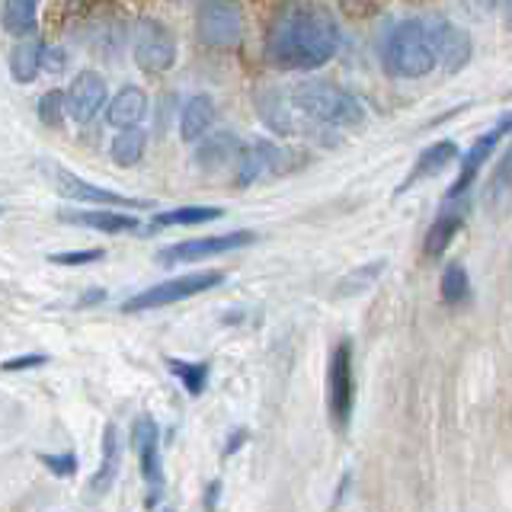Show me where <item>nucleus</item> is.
Masks as SVG:
<instances>
[{
    "instance_id": "obj_1",
    "label": "nucleus",
    "mask_w": 512,
    "mask_h": 512,
    "mask_svg": "<svg viewBox=\"0 0 512 512\" xmlns=\"http://www.w3.org/2000/svg\"><path fill=\"white\" fill-rule=\"evenodd\" d=\"M340 52V26L324 7L298 4L269 32V58L288 71H314Z\"/></svg>"
},
{
    "instance_id": "obj_2",
    "label": "nucleus",
    "mask_w": 512,
    "mask_h": 512,
    "mask_svg": "<svg viewBox=\"0 0 512 512\" xmlns=\"http://www.w3.org/2000/svg\"><path fill=\"white\" fill-rule=\"evenodd\" d=\"M288 100H292L295 112H301V116H308L320 125L349 128L365 119L362 103L340 84H333V80H304V84L292 90Z\"/></svg>"
},
{
    "instance_id": "obj_3",
    "label": "nucleus",
    "mask_w": 512,
    "mask_h": 512,
    "mask_svg": "<svg viewBox=\"0 0 512 512\" xmlns=\"http://www.w3.org/2000/svg\"><path fill=\"white\" fill-rule=\"evenodd\" d=\"M384 68L391 77H426L436 68V48H432V32L426 20H404L391 29L384 42Z\"/></svg>"
},
{
    "instance_id": "obj_4",
    "label": "nucleus",
    "mask_w": 512,
    "mask_h": 512,
    "mask_svg": "<svg viewBox=\"0 0 512 512\" xmlns=\"http://www.w3.org/2000/svg\"><path fill=\"white\" fill-rule=\"evenodd\" d=\"M224 282V272L218 269H202V272H189V276H176V279H167L160 285H151L144 288V292L132 295L122 311L125 314H138V311H154V308H167V304H176V301H186L192 295H202V292H212Z\"/></svg>"
},
{
    "instance_id": "obj_5",
    "label": "nucleus",
    "mask_w": 512,
    "mask_h": 512,
    "mask_svg": "<svg viewBox=\"0 0 512 512\" xmlns=\"http://www.w3.org/2000/svg\"><path fill=\"white\" fill-rule=\"evenodd\" d=\"M196 32L208 48H234L244 36V7H240V0H202Z\"/></svg>"
},
{
    "instance_id": "obj_6",
    "label": "nucleus",
    "mask_w": 512,
    "mask_h": 512,
    "mask_svg": "<svg viewBox=\"0 0 512 512\" xmlns=\"http://www.w3.org/2000/svg\"><path fill=\"white\" fill-rule=\"evenodd\" d=\"M352 404H356V378H352V343H336L330 365H327V407L336 429H346L352 420Z\"/></svg>"
},
{
    "instance_id": "obj_7",
    "label": "nucleus",
    "mask_w": 512,
    "mask_h": 512,
    "mask_svg": "<svg viewBox=\"0 0 512 512\" xmlns=\"http://www.w3.org/2000/svg\"><path fill=\"white\" fill-rule=\"evenodd\" d=\"M132 48H135L138 68L148 71V74H164V71L173 68V61H176V39H173V32L160 20H151V16L135 26Z\"/></svg>"
},
{
    "instance_id": "obj_8",
    "label": "nucleus",
    "mask_w": 512,
    "mask_h": 512,
    "mask_svg": "<svg viewBox=\"0 0 512 512\" xmlns=\"http://www.w3.org/2000/svg\"><path fill=\"white\" fill-rule=\"evenodd\" d=\"M42 176L52 189L58 192L61 199L68 202H87V205H138V199H125L122 192H112L106 186H96V183H87L74 176L71 170H64L55 160H42Z\"/></svg>"
},
{
    "instance_id": "obj_9",
    "label": "nucleus",
    "mask_w": 512,
    "mask_h": 512,
    "mask_svg": "<svg viewBox=\"0 0 512 512\" xmlns=\"http://www.w3.org/2000/svg\"><path fill=\"white\" fill-rule=\"evenodd\" d=\"M253 244L250 231H228V234H212V237H192V240H180V244H170L157 253V263L164 266H176V263H199L208 260V256L218 253H231Z\"/></svg>"
},
{
    "instance_id": "obj_10",
    "label": "nucleus",
    "mask_w": 512,
    "mask_h": 512,
    "mask_svg": "<svg viewBox=\"0 0 512 512\" xmlns=\"http://www.w3.org/2000/svg\"><path fill=\"white\" fill-rule=\"evenodd\" d=\"M132 442L138 448L141 458V477L148 484V509L160 503V493H164V464H160V426L154 416H138L132 426Z\"/></svg>"
},
{
    "instance_id": "obj_11",
    "label": "nucleus",
    "mask_w": 512,
    "mask_h": 512,
    "mask_svg": "<svg viewBox=\"0 0 512 512\" xmlns=\"http://www.w3.org/2000/svg\"><path fill=\"white\" fill-rule=\"evenodd\" d=\"M506 135H512V112L509 116H503L500 122H496L487 135H480L471 148H468V154H464V160H461V173H458V180L448 186V202H455L461 192H468V186L474 183V176L480 173V167L487 164L490 160V154L496 151V144H500Z\"/></svg>"
},
{
    "instance_id": "obj_12",
    "label": "nucleus",
    "mask_w": 512,
    "mask_h": 512,
    "mask_svg": "<svg viewBox=\"0 0 512 512\" xmlns=\"http://www.w3.org/2000/svg\"><path fill=\"white\" fill-rule=\"evenodd\" d=\"M109 103V90H106V80L96 74V71H80L68 93H64V106L77 119V122H90L96 119V112Z\"/></svg>"
},
{
    "instance_id": "obj_13",
    "label": "nucleus",
    "mask_w": 512,
    "mask_h": 512,
    "mask_svg": "<svg viewBox=\"0 0 512 512\" xmlns=\"http://www.w3.org/2000/svg\"><path fill=\"white\" fill-rule=\"evenodd\" d=\"M429 32H432V48H436V64H442V71L448 74L461 71L471 58L468 32L448 20H429Z\"/></svg>"
},
{
    "instance_id": "obj_14",
    "label": "nucleus",
    "mask_w": 512,
    "mask_h": 512,
    "mask_svg": "<svg viewBox=\"0 0 512 512\" xmlns=\"http://www.w3.org/2000/svg\"><path fill=\"white\" fill-rule=\"evenodd\" d=\"M58 218L68 224H80V228L103 231V234H132L141 228V221L135 215L106 212V208H84V212H77V208H61Z\"/></svg>"
},
{
    "instance_id": "obj_15",
    "label": "nucleus",
    "mask_w": 512,
    "mask_h": 512,
    "mask_svg": "<svg viewBox=\"0 0 512 512\" xmlns=\"http://www.w3.org/2000/svg\"><path fill=\"white\" fill-rule=\"evenodd\" d=\"M285 167V154L272 144H253V148H240L237 157V186H250L266 173H279Z\"/></svg>"
},
{
    "instance_id": "obj_16",
    "label": "nucleus",
    "mask_w": 512,
    "mask_h": 512,
    "mask_svg": "<svg viewBox=\"0 0 512 512\" xmlns=\"http://www.w3.org/2000/svg\"><path fill=\"white\" fill-rule=\"evenodd\" d=\"M144 109H148V96L141 87L128 84L106 103V119L112 128H135L144 119Z\"/></svg>"
},
{
    "instance_id": "obj_17",
    "label": "nucleus",
    "mask_w": 512,
    "mask_h": 512,
    "mask_svg": "<svg viewBox=\"0 0 512 512\" xmlns=\"http://www.w3.org/2000/svg\"><path fill=\"white\" fill-rule=\"evenodd\" d=\"M455 154H458L455 141H436V144H429V148H426L420 157H416V164L410 167L407 180L400 183V189H397V192H407L410 186L429 180V176H436L439 170H445L448 164H452Z\"/></svg>"
},
{
    "instance_id": "obj_18",
    "label": "nucleus",
    "mask_w": 512,
    "mask_h": 512,
    "mask_svg": "<svg viewBox=\"0 0 512 512\" xmlns=\"http://www.w3.org/2000/svg\"><path fill=\"white\" fill-rule=\"evenodd\" d=\"M42 42L32 36H20L10 52V77L16 84H32L42 71Z\"/></svg>"
},
{
    "instance_id": "obj_19",
    "label": "nucleus",
    "mask_w": 512,
    "mask_h": 512,
    "mask_svg": "<svg viewBox=\"0 0 512 512\" xmlns=\"http://www.w3.org/2000/svg\"><path fill=\"white\" fill-rule=\"evenodd\" d=\"M215 112L218 109H215L212 96H205V93L192 96V100L180 112V135H183V141H199L208 132V128H212Z\"/></svg>"
},
{
    "instance_id": "obj_20",
    "label": "nucleus",
    "mask_w": 512,
    "mask_h": 512,
    "mask_svg": "<svg viewBox=\"0 0 512 512\" xmlns=\"http://www.w3.org/2000/svg\"><path fill=\"white\" fill-rule=\"evenodd\" d=\"M116 474H119V432L109 423L103 432V464L96 468V474L90 480V490L106 493L112 484H116Z\"/></svg>"
},
{
    "instance_id": "obj_21",
    "label": "nucleus",
    "mask_w": 512,
    "mask_h": 512,
    "mask_svg": "<svg viewBox=\"0 0 512 512\" xmlns=\"http://www.w3.org/2000/svg\"><path fill=\"white\" fill-rule=\"evenodd\" d=\"M237 157H240V141L234 135H215L205 144H199V151H196V160L205 170H224L228 164H234Z\"/></svg>"
},
{
    "instance_id": "obj_22",
    "label": "nucleus",
    "mask_w": 512,
    "mask_h": 512,
    "mask_svg": "<svg viewBox=\"0 0 512 512\" xmlns=\"http://www.w3.org/2000/svg\"><path fill=\"white\" fill-rule=\"evenodd\" d=\"M221 208L212 205H192V208H170V212H160L151 221V231H164V228H186V224H205V221H218Z\"/></svg>"
},
{
    "instance_id": "obj_23",
    "label": "nucleus",
    "mask_w": 512,
    "mask_h": 512,
    "mask_svg": "<svg viewBox=\"0 0 512 512\" xmlns=\"http://www.w3.org/2000/svg\"><path fill=\"white\" fill-rule=\"evenodd\" d=\"M36 16H39V0H4L0 20H4V29L10 36L20 39L36 29Z\"/></svg>"
},
{
    "instance_id": "obj_24",
    "label": "nucleus",
    "mask_w": 512,
    "mask_h": 512,
    "mask_svg": "<svg viewBox=\"0 0 512 512\" xmlns=\"http://www.w3.org/2000/svg\"><path fill=\"white\" fill-rule=\"evenodd\" d=\"M461 224H464V218L455 215V212H445V215H439L436 221H432V228L426 234V256H429V260H436V256H442L448 250L452 237L461 231Z\"/></svg>"
},
{
    "instance_id": "obj_25",
    "label": "nucleus",
    "mask_w": 512,
    "mask_h": 512,
    "mask_svg": "<svg viewBox=\"0 0 512 512\" xmlns=\"http://www.w3.org/2000/svg\"><path fill=\"white\" fill-rule=\"evenodd\" d=\"M144 144H148V138H144L141 128H119L116 141H112V160L119 167H135L144 157Z\"/></svg>"
},
{
    "instance_id": "obj_26",
    "label": "nucleus",
    "mask_w": 512,
    "mask_h": 512,
    "mask_svg": "<svg viewBox=\"0 0 512 512\" xmlns=\"http://www.w3.org/2000/svg\"><path fill=\"white\" fill-rule=\"evenodd\" d=\"M512 196V144H509V151L506 157L496 164L493 176H490V186H487V208L490 212H496L500 205H506Z\"/></svg>"
},
{
    "instance_id": "obj_27",
    "label": "nucleus",
    "mask_w": 512,
    "mask_h": 512,
    "mask_svg": "<svg viewBox=\"0 0 512 512\" xmlns=\"http://www.w3.org/2000/svg\"><path fill=\"white\" fill-rule=\"evenodd\" d=\"M167 368L180 378L189 397H199L208 384V362H183V359H167Z\"/></svg>"
},
{
    "instance_id": "obj_28",
    "label": "nucleus",
    "mask_w": 512,
    "mask_h": 512,
    "mask_svg": "<svg viewBox=\"0 0 512 512\" xmlns=\"http://www.w3.org/2000/svg\"><path fill=\"white\" fill-rule=\"evenodd\" d=\"M471 295V279H468V269L461 263H448L442 272V301L445 304H461L468 301Z\"/></svg>"
},
{
    "instance_id": "obj_29",
    "label": "nucleus",
    "mask_w": 512,
    "mask_h": 512,
    "mask_svg": "<svg viewBox=\"0 0 512 512\" xmlns=\"http://www.w3.org/2000/svg\"><path fill=\"white\" fill-rule=\"evenodd\" d=\"M64 112H68V106H64V93L61 90L42 93V100H39V119L48 128H58L64 122Z\"/></svg>"
},
{
    "instance_id": "obj_30",
    "label": "nucleus",
    "mask_w": 512,
    "mask_h": 512,
    "mask_svg": "<svg viewBox=\"0 0 512 512\" xmlns=\"http://www.w3.org/2000/svg\"><path fill=\"white\" fill-rule=\"evenodd\" d=\"M384 269V263L378 260V263H368V266H362V269H352L349 276L343 279V285H340V295H359L362 288H368L375 279H378V272Z\"/></svg>"
},
{
    "instance_id": "obj_31",
    "label": "nucleus",
    "mask_w": 512,
    "mask_h": 512,
    "mask_svg": "<svg viewBox=\"0 0 512 512\" xmlns=\"http://www.w3.org/2000/svg\"><path fill=\"white\" fill-rule=\"evenodd\" d=\"M103 256H106V250H100V247H93V250H71V253H55L52 263L55 266H87V263L103 260Z\"/></svg>"
},
{
    "instance_id": "obj_32",
    "label": "nucleus",
    "mask_w": 512,
    "mask_h": 512,
    "mask_svg": "<svg viewBox=\"0 0 512 512\" xmlns=\"http://www.w3.org/2000/svg\"><path fill=\"white\" fill-rule=\"evenodd\" d=\"M39 461L45 464V471H52L55 477H71L77 471V455L64 452V455H39Z\"/></svg>"
},
{
    "instance_id": "obj_33",
    "label": "nucleus",
    "mask_w": 512,
    "mask_h": 512,
    "mask_svg": "<svg viewBox=\"0 0 512 512\" xmlns=\"http://www.w3.org/2000/svg\"><path fill=\"white\" fill-rule=\"evenodd\" d=\"M48 359L42 356V352H32V356H16V359H7L4 365V372H26V368H39V365H45Z\"/></svg>"
},
{
    "instance_id": "obj_34",
    "label": "nucleus",
    "mask_w": 512,
    "mask_h": 512,
    "mask_svg": "<svg viewBox=\"0 0 512 512\" xmlns=\"http://www.w3.org/2000/svg\"><path fill=\"white\" fill-rule=\"evenodd\" d=\"M42 68L48 74H61L64 71V52H61L58 45H45L42 48Z\"/></svg>"
},
{
    "instance_id": "obj_35",
    "label": "nucleus",
    "mask_w": 512,
    "mask_h": 512,
    "mask_svg": "<svg viewBox=\"0 0 512 512\" xmlns=\"http://www.w3.org/2000/svg\"><path fill=\"white\" fill-rule=\"evenodd\" d=\"M247 439H250V432H247V429H234V432H231V439H228V445H224V458H231L234 452H240V448L247 445Z\"/></svg>"
},
{
    "instance_id": "obj_36",
    "label": "nucleus",
    "mask_w": 512,
    "mask_h": 512,
    "mask_svg": "<svg viewBox=\"0 0 512 512\" xmlns=\"http://www.w3.org/2000/svg\"><path fill=\"white\" fill-rule=\"evenodd\" d=\"M218 493H221V484L215 480V484L208 487V493H205V509H208V512H215V500H218Z\"/></svg>"
},
{
    "instance_id": "obj_37",
    "label": "nucleus",
    "mask_w": 512,
    "mask_h": 512,
    "mask_svg": "<svg viewBox=\"0 0 512 512\" xmlns=\"http://www.w3.org/2000/svg\"><path fill=\"white\" fill-rule=\"evenodd\" d=\"M506 20H509V29H512V0H506Z\"/></svg>"
},
{
    "instance_id": "obj_38",
    "label": "nucleus",
    "mask_w": 512,
    "mask_h": 512,
    "mask_svg": "<svg viewBox=\"0 0 512 512\" xmlns=\"http://www.w3.org/2000/svg\"><path fill=\"white\" fill-rule=\"evenodd\" d=\"M0 215H4V205H0Z\"/></svg>"
}]
</instances>
